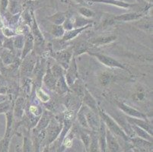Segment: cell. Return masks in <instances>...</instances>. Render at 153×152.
<instances>
[{
    "instance_id": "4fadbf2b",
    "label": "cell",
    "mask_w": 153,
    "mask_h": 152,
    "mask_svg": "<svg viewBox=\"0 0 153 152\" xmlns=\"http://www.w3.org/2000/svg\"><path fill=\"white\" fill-rule=\"evenodd\" d=\"M82 99V104L86 106L90 110L93 111L96 113H98L99 107L98 105V102L95 100V98L93 97L91 92L88 90L87 87H85V89L84 95H83V97Z\"/></svg>"
},
{
    "instance_id": "6f0895ef",
    "label": "cell",
    "mask_w": 153,
    "mask_h": 152,
    "mask_svg": "<svg viewBox=\"0 0 153 152\" xmlns=\"http://www.w3.org/2000/svg\"><path fill=\"white\" fill-rule=\"evenodd\" d=\"M123 152H133V149H132V147L130 146V145L129 144V143H128V148L126 149H125L124 151Z\"/></svg>"
},
{
    "instance_id": "9c48e42d",
    "label": "cell",
    "mask_w": 153,
    "mask_h": 152,
    "mask_svg": "<svg viewBox=\"0 0 153 152\" xmlns=\"http://www.w3.org/2000/svg\"><path fill=\"white\" fill-rule=\"evenodd\" d=\"M52 118L53 115L51 112H49L48 110H44L42 113V114H41L38 122H37V125H35V127L32 129L33 135H36V134H37L41 131L46 130V129H47V127L49 125Z\"/></svg>"
},
{
    "instance_id": "484cf974",
    "label": "cell",
    "mask_w": 153,
    "mask_h": 152,
    "mask_svg": "<svg viewBox=\"0 0 153 152\" xmlns=\"http://www.w3.org/2000/svg\"><path fill=\"white\" fill-rule=\"evenodd\" d=\"M55 90L59 95H64V94H67V93H69V92L70 91V88H69V85H68L67 83H66L64 75L57 79L55 90Z\"/></svg>"
},
{
    "instance_id": "603a6c76",
    "label": "cell",
    "mask_w": 153,
    "mask_h": 152,
    "mask_svg": "<svg viewBox=\"0 0 153 152\" xmlns=\"http://www.w3.org/2000/svg\"><path fill=\"white\" fill-rule=\"evenodd\" d=\"M88 110H89V109L86 106H85L84 104H82L80 108L79 109L76 118H77L78 122H79V125H80V126L82 128L90 130L89 127H88V125L87 119H86V113H87V112Z\"/></svg>"
},
{
    "instance_id": "7c38bea8",
    "label": "cell",
    "mask_w": 153,
    "mask_h": 152,
    "mask_svg": "<svg viewBox=\"0 0 153 152\" xmlns=\"http://www.w3.org/2000/svg\"><path fill=\"white\" fill-rule=\"evenodd\" d=\"M117 37L116 34H108V35H101L98 37L91 38L89 40V43L92 46L96 47H103V46L108 45L117 40Z\"/></svg>"
},
{
    "instance_id": "4316f807",
    "label": "cell",
    "mask_w": 153,
    "mask_h": 152,
    "mask_svg": "<svg viewBox=\"0 0 153 152\" xmlns=\"http://www.w3.org/2000/svg\"><path fill=\"white\" fill-rule=\"evenodd\" d=\"M77 132L79 133V136L81 141L82 142L83 145H84L85 149V152L88 151V147L90 145V141H91V135H90V132L91 131L88 129H85L83 128H77Z\"/></svg>"
},
{
    "instance_id": "e0dca14e",
    "label": "cell",
    "mask_w": 153,
    "mask_h": 152,
    "mask_svg": "<svg viewBox=\"0 0 153 152\" xmlns=\"http://www.w3.org/2000/svg\"><path fill=\"white\" fill-rule=\"evenodd\" d=\"M86 119L90 130L98 132L101 124V119L98 113H96L89 110L86 113Z\"/></svg>"
},
{
    "instance_id": "8992f818",
    "label": "cell",
    "mask_w": 153,
    "mask_h": 152,
    "mask_svg": "<svg viewBox=\"0 0 153 152\" xmlns=\"http://www.w3.org/2000/svg\"><path fill=\"white\" fill-rule=\"evenodd\" d=\"M64 77H65L66 82L69 87H70L78 79H79V70H78V66L76 64V57H72L69 67L65 70Z\"/></svg>"
},
{
    "instance_id": "680465c9",
    "label": "cell",
    "mask_w": 153,
    "mask_h": 152,
    "mask_svg": "<svg viewBox=\"0 0 153 152\" xmlns=\"http://www.w3.org/2000/svg\"><path fill=\"white\" fill-rule=\"evenodd\" d=\"M15 152H22V147H21L19 145H16V147H15Z\"/></svg>"
},
{
    "instance_id": "60d3db41",
    "label": "cell",
    "mask_w": 153,
    "mask_h": 152,
    "mask_svg": "<svg viewBox=\"0 0 153 152\" xmlns=\"http://www.w3.org/2000/svg\"><path fill=\"white\" fill-rule=\"evenodd\" d=\"M25 43V35L24 34H17L13 37L14 48L17 50H22Z\"/></svg>"
},
{
    "instance_id": "5bb4252c",
    "label": "cell",
    "mask_w": 153,
    "mask_h": 152,
    "mask_svg": "<svg viewBox=\"0 0 153 152\" xmlns=\"http://www.w3.org/2000/svg\"><path fill=\"white\" fill-rule=\"evenodd\" d=\"M106 145L110 152H123L121 146L115 136L106 129Z\"/></svg>"
},
{
    "instance_id": "277c9868",
    "label": "cell",
    "mask_w": 153,
    "mask_h": 152,
    "mask_svg": "<svg viewBox=\"0 0 153 152\" xmlns=\"http://www.w3.org/2000/svg\"><path fill=\"white\" fill-rule=\"evenodd\" d=\"M89 53V55L95 57L101 64H103L105 66L109 67V68H114V69H123V70H127L126 67L123 63H121V62L115 59L113 57L105 55V54L101 53Z\"/></svg>"
},
{
    "instance_id": "91938a15",
    "label": "cell",
    "mask_w": 153,
    "mask_h": 152,
    "mask_svg": "<svg viewBox=\"0 0 153 152\" xmlns=\"http://www.w3.org/2000/svg\"><path fill=\"white\" fill-rule=\"evenodd\" d=\"M51 1H52V2H53V0H51Z\"/></svg>"
},
{
    "instance_id": "f35d334b",
    "label": "cell",
    "mask_w": 153,
    "mask_h": 152,
    "mask_svg": "<svg viewBox=\"0 0 153 152\" xmlns=\"http://www.w3.org/2000/svg\"><path fill=\"white\" fill-rule=\"evenodd\" d=\"M78 11H79V13L80 14V15L84 17V18H85V19H91V18H94L96 15L95 12H94V11L91 10V9H90V8H88L86 6L79 7Z\"/></svg>"
},
{
    "instance_id": "74e56055",
    "label": "cell",
    "mask_w": 153,
    "mask_h": 152,
    "mask_svg": "<svg viewBox=\"0 0 153 152\" xmlns=\"http://www.w3.org/2000/svg\"><path fill=\"white\" fill-rule=\"evenodd\" d=\"M50 68H51V72H52L53 75L55 76V78L56 79H59V78L62 77V76H63L64 75V73H65V69H64L60 65H59L57 62L53 64L52 66H50Z\"/></svg>"
},
{
    "instance_id": "ac0fdd59",
    "label": "cell",
    "mask_w": 153,
    "mask_h": 152,
    "mask_svg": "<svg viewBox=\"0 0 153 152\" xmlns=\"http://www.w3.org/2000/svg\"><path fill=\"white\" fill-rule=\"evenodd\" d=\"M89 2L92 3H101V4H107V5H111L114 6H117L118 8H130L131 7L135 6L136 4L130 3L126 2L122 0H88Z\"/></svg>"
},
{
    "instance_id": "d590c367",
    "label": "cell",
    "mask_w": 153,
    "mask_h": 152,
    "mask_svg": "<svg viewBox=\"0 0 153 152\" xmlns=\"http://www.w3.org/2000/svg\"><path fill=\"white\" fill-rule=\"evenodd\" d=\"M36 97L43 104H47L51 100V96L46 93L41 87H37L36 89Z\"/></svg>"
},
{
    "instance_id": "8d00e7d4",
    "label": "cell",
    "mask_w": 153,
    "mask_h": 152,
    "mask_svg": "<svg viewBox=\"0 0 153 152\" xmlns=\"http://www.w3.org/2000/svg\"><path fill=\"white\" fill-rule=\"evenodd\" d=\"M22 152H34L33 141H32V139L27 136H24L23 145H22Z\"/></svg>"
},
{
    "instance_id": "f907efd6",
    "label": "cell",
    "mask_w": 153,
    "mask_h": 152,
    "mask_svg": "<svg viewBox=\"0 0 153 152\" xmlns=\"http://www.w3.org/2000/svg\"><path fill=\"white\" fill-rule=\"evenodd\" d=\"M7 85H8V82L5 79V76L0 72V87H7Z\"/></svg>"
},
{
    "instance_id": "b9f144b4",
    "label": "cell",
    "mask_w": 153,
    "mask_h": 152,
    "mask_svg": "<svg viewBox=\"0 0 153 152\" xmlns=\"http://www.w3.org/2000/svg\"><path fill=\"white\" fill-rule=\"evenodd\" d=\"M22 90L23 92L27 96L30 94L32 88V82L28 77H24L23 82H22Z\"/></svg>"
},
{
    "instance_id": "816d5d0a",
    "label": "cell",
    "mask_w": 153,
    "mask_h": 152,
    "mask_svg": "<svg viewBox=\"0 0 153 152\" xmlns=\"http://www.w3.org/2000/svg\"><path fill=\"white\" fill-rule=\"evenodd\" d=\"M73 1L79 5H81L82 6H88V4L85 2V0H73Z\"/></svg>"
},
{
    "instance_id": "ba28073f",
    "label": "cell",
    "mask_w": 153,
    "mask_h": 152,
    "mask_svg": "<svg viewBox=\"0 0 153 152\" xmlns=\"http://www.w3.org/2000/svg\"><path fill=\"white\" fill-rule=\"evenodd\" d=\"M31 17H32V22H31V27H30V33H31L32 36L34 37V44L37 46V47H43L44 44V35L42 34V32L41 31L39 26L37 24V20L35 19V15H34V12L32 11L31 12Z\"/></svg>"
},
{
    "instance_id": "d6a6232c",
    "label": "cell",
    "mask_w": 153,
    "mask_h": 152,
    "mask_svg": "<svg viewBox=\"0 0 153 152\" xmlns=\"http://www.w3.org/2000/svg\"><path fill=\"white\" fill-rule=\"evenodd\" d=\"M93 21L89 19H85L82 16L76 17L75 20L73 21V28H79V27H82L87 25L92 24Z\"/></svg>"
},
{
    "instance_id": "7a4b0ae2",
    "label": "cell",
    "mask_w": 153,
    "mask_h": 152,
    "mask_svg": "<svg viewBox=\"0 0 153 152\" xmlns=\"http://www.w3.org/2000/svg\"><path fill=\"white\" fill-rule=\"evenodd\" d=\"M62 121L63 120L60 121L53 116L49 125L46 129V138L43 142V147L46 145H51L58 139L62 131Z\"/></svg>"
},
{
    "instance_id": "44dd1931",
    "label": "cell",
    "mask_w": 153,
    "mask_h": 152,
    "mask_svg": "<svg viewBox=\"0 0 153 152\" xmlns=\"http://www.w3.org/2000/svg\"><path fill=\"white\" fill-rule=\"evenodd\" d=\"M0 60L5 66L12 65L15 62V54L7 49H0Z\"/></svg>"
},
{
    "instance_id": "f5cc1de1",
    "label": "cell",
    "mask_w": 153,
    "mask_h": 152,
    "mask_svg": "<svg viewBox=\"0 0 153 152\" xmlns=\"http://www.w3.org/2000/svg\"><path fill=\"white\" fill-rule=\"evenodd\" d=\"M2 14L0 13V30H2V28L5 27V23L3 22V19H2Z\"/></svg>"
},
{
    "instance_id": "836d02e7",
    "label": "cell",
    "mask_w": 153,
    "mask_h": 152,
    "mask_svg": "<svg viewBox=\"0 0 153 152\" xmlns=\"http://www.w3.org/2000/svg\"><path fill=\"white\" fill-rule=\"evenodd\" d=\"M113 77H114L113 75L110 72H102L98 76V82H99V83L101 84V85L102 87H107L113 81Z\"/></svg>"
},
{
    "instance_id": "e575fe53",
    "label": "cell",
    "mask_w": 153,
    "mask_h": 152,
    "mask_svg": "<svg viewBox=\"0 0 153 152\" xmlns=\"http://www.w3.org/2000/svg\"><path fill=\"white\" fill-rule=\"evenodd\" d=\"M66 30L62 27V25H53L52 28H51V35L55 39H60L63 37L64 33Z\"/></svg>"
},
{
    "instance_id": "9f6ffc18",
    "label": "cell",
    "mask_w": 153,
    "mask_h": 152,
    "mask_svg": "<svg viewBox=\"0 0 153 152\" xmlns=\"http://www.w3.org/2000/svg\"><path fill=\"white\" fill-rule=\"evenodd\" d=\"M42 152H51V148H50V146H44L43 147V151Z\"/></svg>"
},
{
    "instance_id": "681fc988",
    "label": "cell",
    "mask_w": 153,
    "mask_h": 152,
    "mask_svg": "<svg viewBox=\"0 0 153 152\" xmlns=\"http://www.w3.org/2000/svg\"><path fill=\"white\" fill-rule=\"evenodd\" d=\"M33 145H34V152H41V145L37 142L35 136L33 137Z\"/></svg>"
},
{
    "instance_id": "c3c4849f",
    "label": "cell",
    "mask_w": 153,
    "mask_h": 152,
    "mask_svg": "<svg viewBox=\"0 0 153 152\" xmlns=\"http://www.w3.org/2000/svg\"><path fill=\"white\" fill-rule=\"evenodd\" d=\"M62 27H64L65 30L66 31H68V30H70L73 28V21L72 22L70 19H67L66 18V21L64 22V23L62 24Z\"/></svg>"
},
{
    "instance_id": "ab89813d",
    "label": "cell",
    "mask_w": 153,
    "mask_h": 152,
    "mask_svg": "<svg viewBox=\"0 0 153 152\" xmlns=\"http://www.w3.org/2000/svg\"><path fill=\"white\" fill-rule=\"evenodd\" d=\"M14 104L9 99H6L5 101L0 103V114H5L13 108Z\"/></svg>"
},
{
    "instance_id": "83f0119b",
    "label": "cell",
    "mask_w": 153,
    "mask_h": 152,
    "mask_svg": "<svg viewBox=\"0 0 153 152\" xmlns=\"http://www.w3.org/2000/svg\"><path fill=\"white\" fill-rule=\"evenodd\" d=\"M84 83L80 79H78L74 83L72 84V85L69 87L70 90H72L75 94L79 97V98H82L83 95L85 93V89Z\"/></svg>"
},
{
    "instance_id": "f6af8a7d",
    "label": "cell",
    "mask_w": 153,
    "mask_h": 152,
    "mask_svg": "<svg viewBox=\"0 0 153 152\" xmlns=\"http://www.w3.org/2000/svg\"><path fill=\"white\" fill-rule=\"evenodd\" d=\"M1 30H2V34H3L6 38H13L14 37L16 36V33H15V30H13L12 27H5Z\"/></svg>"
},
{
    "instance_id": "bcb514c9",
    "label": "cell",
    "mask_w": 153,
    "mask_h": 152,
    "mask_svg": "<svg viewBox=\"0 0 153 152\" xmlns=\"http://www.w3.org/2000/svg\"><path fill=\"white\" fill-rule=\"evenodd\" d=\"M146 94H145V92L143 90H139L133 94V99L136 100V101H143V100L146 98Z\"/></svg>"
},
{
    "instance_id": "7402d4cb",
    "label": "cell",
    "mask_w": 153,
    "mask_h": 152,
    "mask_svg": "<svg viewBox=\"0 0 153 152\" xmlns=\"http://www.w3.org/2000/svg\"><path fill=\"white\" fill-rule=\"evenodd\" d=\"M92 47L89 41H81L78 43L75 47H72L73 56L76 57L83 53H88L90 48Z\"/></svg>"
},
{
    "instance_id": "d4e9b609",
    "label": "cell",
    "mask_w": 153,
    "mask_h": 152,
    "mask_svg": "<svg viewBox=\"0 0 153 152\" xmlns=\"http://www.w3.org/2000/svg\"><path fill=\"white\" fill-rule=\"evenodd\" d=\"M98 142H99V147L101 152H107L106 145V126L101 119V124L98 131Z\"/></svg>"
},
{
    "instance_id": "3957f363",
    "label": "cell",
    "mask_w": 153,
    "mask_h": 152,
    "mask_svg": "<svg viewBox=\"0 0 153 152\" xmlns=\"http://www.w3.org/2000/svg\"><path fill=\"white\" fill-rule=\"evenodd\" d=\"M21 63V75L22 77H29L35 69L37 59L36 54L32 51L22 59Z\"/></svg>"
},
{
    "instance_id": "4dcf8cb0",
    "label": "cell",
    "mask_w": 153,
    "mask_h": 152,
    "mask_svg": "<svg viewBox=\"0 0 153 152\" xmlns=\"http://www.w3.org/2000/svg\"><path fill=\"white\" fill-rule=\"evenodd\" d=\"M130 125H131V128L133 129V132H134L135 136H137V137L141 138V139H145V140L149 141L150 142H152V136L149 134L146 131H145L142 128L139 127V126H136L135 125L130 124Z\"/></svg>"
},
{
    "instance_id": "11a10c76",
    "label": "cell",
    "mask_w": 153,
    "mask_h": 152,
    "mask_svg": "<svg viewBox=\"0 0 153 152\" xmlns=\"http://www.w3.org/2000/svg\"><path fill=\"white\" fill-rule=\"evenodd\" d=\"M6 99H8V96L6 94H0V103L5 101Z\"/></svg>"
},
{
    "instance_id": "ffe728a7",
    "label": "cell",
    "mask_w": 153,
    "mask_h": 152,
    "mask_svg": "<svg viewBox=\"0 0 153 152\" xmlns=\"http://www.w3.org/2000/svg\"><path fill=\"white\" fill-rule=\"evenodd\" d=\"M43 82H44V85L51 90H54L56 87V81L57 79H56L55 76L53 75L52 72L51 70L50 66L47 67V70H46L45 73L44 74L43 76Z\"/></svg>"
},
{
    "instance_id": "8fae6325",
    "label": "cell",
    "mask_w": 153,
    "mask_h": 152,
    "mask_svg": "<svg viewBox=\"0 0 153 152\" xmlns=\"http://www.w3.org/2000/svg\"><path fill=\"white\" fill-rule=\"evenodd\" d=\"M13 116L15 119H23L25 113V99L24 97H19L13 105Z\"/></svg>"
},
{
    "instance_id": "2e32d148",
    "label": "cell",
    "mask_w": 153,
    "mask_h": 152,
    "mask_svg": "<svg viewBox=\"0 0 153 152\" xmlns=\"http://www.w3.org/2000/svg\"><path fill=\"white\" fill-rule=\"evenodd\" d=\"M34 47V37L32 36L31 33L27 32L25 34V43H24L23 48H22V53H21V60H22L25 56H27L29 53L33 51Z\"/></svg>"
},
{
    "instance_id": "52a82bcc",
    "label": "cell",
    "mask_w": 153,
    "mask_h": 152,
    "mask_svg": "<svg viewBox=\"0 0 153 152\" xmlns=\"http://www.w3.org/2000/svg\"><path fill=\"white\" fill-rule=\"evenodd\" d=\"M117 106L120 109V110L122 111L123 113L127 116L133 117V118H137V119H147L146 114L140 112L138 110H136V109L127 105V104L122 102V101H117Z\"/></svg>"
},
{
    "instance_id": "ee69618b",
    "label": "cell",
    "mask_w": 153,
    "mask_h": 152,
    "mask_svg": "<svg viewBox=\"0 0 153 152\" xmlns=\"http://www.w3.org/2000/svg\"><path fill=\"white\" fill-rule=\"evenodd\" d=\"M2 48L7 49V50H10L12 52L14 53V44H13V38H5L3 40L2 44Z\"/></svg>"
},
{
    "instance_id": "9a60e30c",
    "label": "cell",
    "mask_w": 153,
    "mask_h": 152,
    "mask_svg": "<svg viewBox=\"0 0 153 152\" xmlns=\"http://www.w3.org/2000/svg\"><path fill=\"white\" fill-rule=\"evenodd\" d=\"M126 116V115H125ZM126 120L129 122V123L132 124V125H135L136 126L142 128L144 129L145 131H146L149 134L152 136L153 133V128L151 122H149L148 119H137V118H133V117H130L126 116Z\"/></svg>"
},
{
    "instance_id": "7bdbcfd3",
    "label": "cell",
    "mask_w": 153,
    "mask_h": 152,
    "mask_svg": "<svg viewBox=\"0 0 153 152\" xmlns=\"http://www.w3.org/2000/svg\"><path fill=\"white\" fill-rule=\"evenodd\" d=\"M27 112L30 113L31 115L34 116L40 117L43 113L42 107L35 104H30L27 109Z\"/></svg>"
},
{
    "instance_id": "f546056e",
    "label": "cell",
    "mask_w": 153,
    "mask_h": 152,
    "mask_svg": "<svg viewBox=\"0 0 153 152\" xmlns=\"http://www.w3.org/2000/svg\"><path fill=\"white\" fill-rule=\"evenodd\" d=\"M90 135H91V141H90L89 147L87 152H99L100 147L99 142H98V132L91 131Z\"/></svg>"
},
{
    "instance_id": "f1b7e54d",
    "label": "cell",
    "mask_w": 153,
    "mask_h": 152,
    "mask_svg": "<svg viewBox=\"0 0 153 152\" xmlns=\"http://www.w3.org/2000/svg\"><path fill=\"white\" fill-rule=\"evenodd\" d=\"M66 18L67 16H66V12H57L53 15L47 17V20L50 21L54 25H62L64 22L66 21Z\"/></svg>"
},
{
    "instance_id": "7dc6e473",
    "label": "cell",
    "mask_w": 153,
    "mask_h": 152,
    "mask_svg": "<svg viewBox=\"0 0 153 152\" xmlns=\"http://www.w3.org/2000/svg\"><path fill=\"white\" fill-rule=\"evenodd\" d=\"M9 0H1L0 1V13L2 15H5L6 9L9 6Z\"/></svg>"
},
{
    "instance_id": "5b68a950",
    "label": "cell",
    "mask_w": 153,
    "mask_h": 152,
    "mask_svg": "<svg viewBox=\"0 0 153 152\" xmlns=\"http://www.w3.org/2000/svg\"><path fill=\"white\" fill-rule=\"evenodd\" d=\"M72 57H73L72 47H67L64 50L56 51L54 53V59L56 62L60 65L65 70L69 67Z\"/></svg>"
},
{
    "instance_id": "1f68e13d",
    "label": "cell",
    "mask_w": 153,
    "mask_h": 152,
    "mask_svg": "<svg viewBox=\"0 0 153 152\" xmlns=\"http://www.w3.org/2000/svg\"><path fill=\"white\" fill-rule=\"evenodd\" d=\"M13 134H5L4 137L0 140V152H9L10 142Z\"/></svg>"
},
{
    "instance_id": "6da1fadb",
    "label": "cell",
    "mask_w": 153,
    "mask_h": 152,
    "mask_svg": "<svg viewBox=\"0 0 153 152\" xmlns=\"http://www.w3.org/2000/svg\"><path fill=\"white\" fill-rule=\"evenodd\" d=\"M98 116L106 126V129L108 131H110L114 136H115L116 137L121 138L126 143L130 142V138L125 133L124 131L118 125L117 122L114 120V119L110 114L107 113L105 111L103 110L102 109H101L100 107L98 108Z\"/></svg>"
},
{
    "instance_id": "d6986e66",
    "label": "cell",
    "mask_w": 153,
    "mask_h": 152,
    "mask_svg": "<svg viewBox=\"0 0 153 152\" xmlns=\"http://www.w3.org/2000/svg\"><path fill=\"white\" fill-rule=\"evenodd\" d=\"M91 27H92V24L87 25V26H85V27H79V28H72V30L65 32L63 37H62V40L65 42L71 41V40L76 38L79 35H80L83 31H85V30H86L87 29L90 28Z\"/></svg>"
},
{
    "instance_id": "30bf717a",
    "label": "cell",
    "mask_w": 153,
    "mask_h": 152,
    "mask_svg": "<svg viewBox=\"0 0 153 152\" xmlns=\"http://www.w3.org/2000/svg\"><path fill=\"white\" fill-rule=\"evenodd\" d=\"M145 16L144 12H132L113 17V20L118 22H130L138 21Z\"/></svg>"
},
{
    "instance_id": "cb8c5ba5",
    "label": "cell",
    "mask_w": 153,
    "mask_h": 152,
    "mask_svg": "<svg viewBox=\"0 0 153 152\" xmlns=\"http://www.w3.org/2000/svg\"><path fill=\"white\" fill-rule=\"evenodd\" d=\"M129 144L130 145L131 147L149 149V150L152 149V142L145 140V139H141L140 137H137V136L130 138Z\"/></svg>"
},
{
    "instance_id": "db71d44e",
    "label": "cell",
    "mask_w": 153,
    "mask_h": 152,
    "mask_svg": "<svg viewBox=\"0 0 153 152\" xmlns=\"http://www.w3.org/2000/svg\"><path fill=\"white\" fill-rule=\"evenodd\" d=\"M8 88L5 87H0V94H7Z\"/></svg>"
}]
</instances>
